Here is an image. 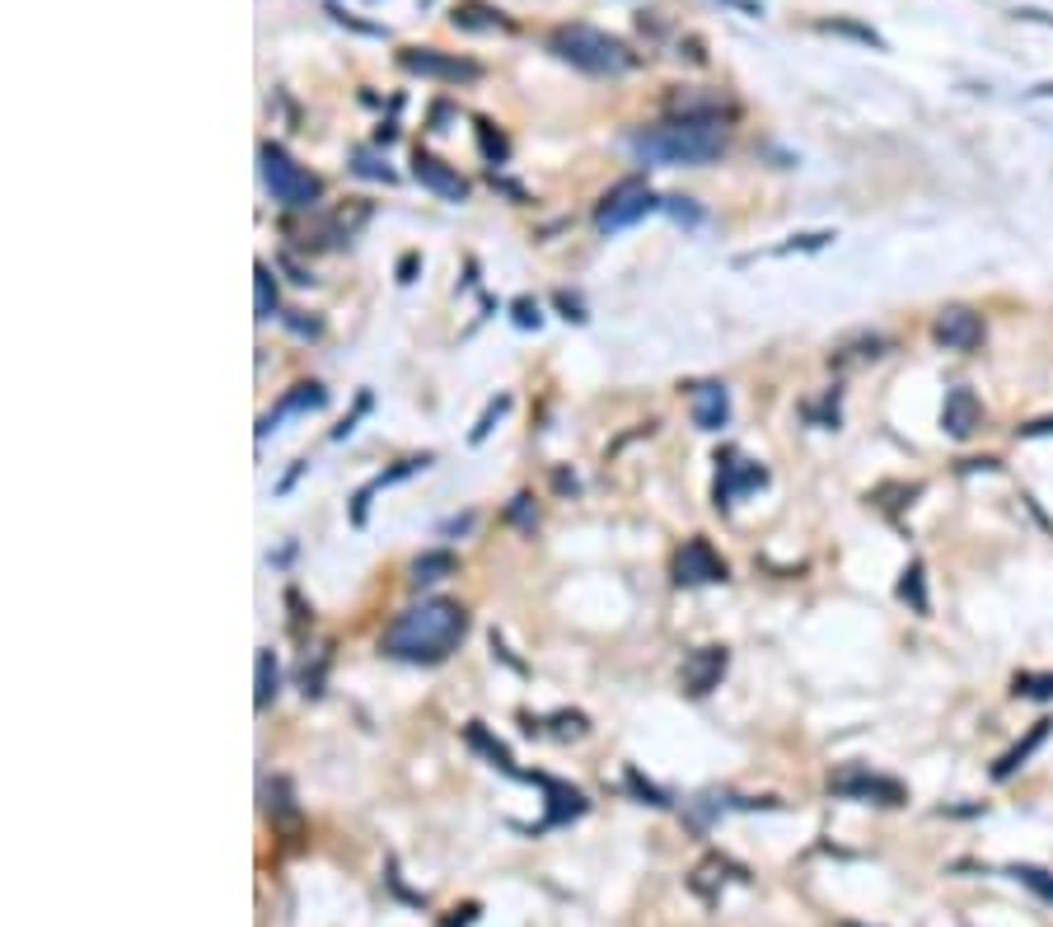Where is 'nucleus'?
I'll list each match as a JSON object with an SVG mask.
<instances>
[{
  "label": "nucleus",
  "mask_w": 1053,
  "mask_h": 927,
  "mask_svg": "<svg viewBox=\"0 0 1053 927\" xmlns=\"http://www.w3.org/2000/svg\"><path fill=\"white\" fill-rule=\"evenodd\" d=\"M464 628H468L464 604H454V600H422V604L403 609V614L389 623V633H385L380 646H385V656H393V661L441 665L450 651L460 646Z\"/></svg>",
  "instance_id": "f257e3e1"
},
{
  "label": "nucleus",
  "mask_w": 1053,
  "mask_h": 927,
  "mask_svg": "<svg viewBox=\"0 0 1053 927\" xmlns=\"http://www.w3.org/2000/svg\"><path fill=\"white\" fill-rule=\"evenodd\" d=\"M628 146L642 165H707L726 150V127L722 117H680L651 131H632Z\"/></svg>",
  "instance_id": "f03ea898"
},
{
  "label": "nucleus",
  "mask_w": 1053,
  "mask_h": 927,
  "mask_svg": "<svg viewBox=\"0 0 1053 927\" xmlns=\"http://www.w3.org/2000/svg\"><path fill=\"white\" fill-rule=\"evenodd\" d=\"M548 48L571 62L576 71H590V75H623L638 66V52H628V43L619 38H609L604 29H590V24H562L552 29Z\"/></svg>",
  "instance_id": "7ed1b4c3"
},
{
  "label": "nucleus",
  "mask_w": 1053,
  "mask_h": 927,
  "mask_svg": "<svg viewBox=\"0 0 1053 927\" xmlns=\"http://www.w3.org/2000/svg\"><path fill=\"white\" fill-rule=\"evenodd\" d=\"M257 169H263V183H267V192H272L282 207H291V211H305V207H314V202H319V197H324L319 173L301 169V165H295L282 146H272V141H263V146H257Z\"/></svg>",
  "instance_id": "20e7f679"
},
{
  "label": "nucleus",
  "mask_w": 1053,
  "mask_h": 927,
  "mask_svg": "<svg viewBox=\"0 0 1053 927\" xmlns=\"http://www.w3.org/2000/svg\"><path fill=\"white\" fill-rule=\"evenodd\" d=\"M655 207H661V197H655L642 179H623V183L600 202V211H594V225H600V234H619V230H628V225L646 221Z\"/></svg>",
  "instance_id": "39448f33"
},
{
  "label": "nucleus",
  "mask_w": 1053,
  "mask_h": 927,
  "mask_svg": "<svg viewBox=\"0 0 1053 927\" xmlns=\"http://www.w3.org/2000/svg\"><path fill=\"white\" fill-rule=\"evenodd\" d=\"M399 66L408 75H422V81H445V85H468V81H478V75H483L478 62L454 56V52H435V48H403Z\"/></svg>",
  "instance_id": "423d86ee"
},
{
  "label": "nucleus",
  "mask_w": 1053,
  "mask_h": 927,
  "mask_svg": "<svg viewBox=\"0 0 1053 927\" xmlns=\"http://www.w3.org/2000/svg\"><path fill=\"white\" fill-rule=\"evenodd\" d=\"M674 581L680 586H717L726 581V562L717 558V548L707 539H688L680 554H674Z\"/></svg>",
  "instance_id": "0eeeda50"
},
{
  "label": "nucleus",
  "mask_w": 1053,
  "mask_h": 927,
  "mask_svg": "<svg viewBox=\"0 0 1053 927\" xmlns=\"http://www.w3.org/2000/svg\"><path fill=\"white\" fill-rule=\"evenodd\" d=\"M931 338H937L946 351H973L983 347V314H973L965 305H946L931 324Z\"/></svg>",
  "instance_id": "6e6552de"
},
{
  "label": "nucleus",
  "mask_w": 1053,
  "mask_h": 927,
  "mask_svg": "<svg viewBox=\"0 0 1053 927\" xmlns=\"http://www.w3.org/2000/svg\"><path fill=\"white\" fill-rule=\"evenodd\" d=\"M726 665H730V651H726V646H698V651H693V656L684 661V675H680L684 694H688V698H707L712 688L722 684Z\"/></svg>",
  "instance_id": "1a4fd4ad"
},
{
  "label": "nucleus",
  "mask_w": 1053,
  "mask_h": 927,
  "mask_svg": "<svg viewBox=\"0 0 1053 927\" xmlns=\"http://www.w3.org/2000/svg\"><path fill=\"white\" fill-rule=\"evenodd\" d=\"M412 179L422 183L427 192L441 197V202H464V197H468L464 173L454 169V165H445V160H435V155H427V150L412 155Z\"/></svg>",
  "instance_id": "9d476101"
},
{
  "label": "nucleus",
  "mask_w": 1053,
  "mask_h": 927,
  "mask_svg": "<svg viewBox=\"0 0 1053 927\" xmlns=\"http://www.w3.org/2000/svg\"><path fill=\"white\" fill-rule=\"evenodd\" d=\"M829 787H833L839 797H852V801H881V805H899V801H904V787H899V782L876 778V773H866V768H847V773H839Z\"/></svg>",
  "instance_id": "9b49d317"
},
{
  "label": "nucleus",
  "mask_w": 1053,
  "mask_h": 927,
  "mask_svg": "<svg viewBox=\"0 0 1053 927\" xmlns=\"http://www.w3.org/2000/svg\"><path fill=\"white\" fill-rule=\"evenodd\" d=\"M983 426V403H979V393L973 389H950L946 393V403H941V431L946 436H956V441H969L973 431Z\"/></svg>",
  "instance_id": "f8f14e48"
},
{
  "label": "nucleus",
  "mask_w": 1053,
  "mask_h": 927,
  "mask_svg": "<svg viewBox=\"0 0 1053 927\" xmlns=\"http://www.w3.org/2000/svg\"><path fill=\"white\" fill-rule=\"evenodd\" d=\"M688 408H693V426L698 431H722L730 422V393L717 380H703L688 389Z\"/></svg>",
  "instance_id": "ddd939ff"
},
{
  "label": "nucleus",
  "mask_w": 1053,
  "mask_h": 927,
  "mask_svg": "<svg viewBox=\"0 0 1053 927\" xmlns=\"http://www.w3.org/2000/svg\"><path fill=\"white\" fill-rule=\"evenodd\" d=\"M328 403V389L324 385H314V380H305V385H295L291 393H286V399L282 403H276V412H267V418L263 422H257V441H263L267 436V431L276 426V422H282L286 418V412H309V408H324Z\"/></svg>",
  "instance_id": "4468645a"
},
{
  "label": "nucleus",
  "mask_w": 1053,
  "mask_h": 927,
  "mask_svg": "<svg viewBox=\"0 0 1053 927\" xmlns=\"http://www.w3.org/2000/svg\"><path fill=\"white\" fill-rule=\"evenodd\" d=\"M529 778L548 792V820H544V824H567V820H576V815H586V797L576 792V787L552 782V778H544V773H529Z\"/></svg>",
  "instance_id": "2eb2a0df"
},
{
  "label": "nucleus",
  "mask_w": 1053,
  "mask_h": 927,
  "mask_svg": "<svg viewBox=\"0 0 1053 927\" xmlns=\"http://www.w3.org/2000/svg\"><path fill=\"white\" fill-rule=\"evenodd\" d=\"M431 464V455H412V460H399V464H393L389 473H380V478H375V483H366L361 492H356V502H351V520L356 525H366V506H370V497H375V492H380V487H389V483H403V478H412V473L417 468H427Z\"/></svg>",
  "instance_id": "dca6fc26"
},
{
  "label": "nucleus",
  "mask_w": 1053,
  "mask_h": 927,
  "mask_svg": "<svg viewBox=\"0 0 1053 927\" xmlns=\"http://www.w3.org/2000/svg\"><path fill=\"white\" fill-rule=\"evenodd\" d=\"M726 876H745V872H735V866H730L726 857H703L698 866H693L688 885H693V895H698V899L717 904V899H722V885H726Z\"/></svg>",
  "instance_id": "f3484780"
},
{
  "label": "nucleus",
  "mask_w": 1053,
  "mask_h": 927,
  "mask_svg": "<svg viewBox=\"0 0 1053 927\" xmlns=\"http://www.w3.org/2000/svg\"><path fill=\"white\" fill-rule=\"evenodd\" d=\"M464 740H468L473 749H478V755H483V759H487L492 768H502V773H510V778H529V773H520V768H515L510 749H506L502 740H496V736L487 731L483 721H468V726H464Z\"/></svg>",
  "instance_id": "a211bd4d"
},
{
  "label": "nucleus",
  "mask_w": 1053,
  "mask_h": 927,
  "mask_svg": "<svg viewBox=\"0 0 1053 927\" xmlns=\"http://www.w3.org/2000/svg\"><path fill=\"white\" fill-rule=\"evenodd\" d=\"M1049 726H1053V721H1035V726H1030V736H1025L1017 749H1007V755L998 759V768H992V778H998V782H1007L1011 773H1017V768H1021V763H1025V759H1030V755H1035V749L1044 745Z\"/></svg>",
  "instance_id": "6ab92c4d"
},
{
  "label": "nucleus",
  "mask_w": 1053,
  "mask_h": 927,
  "mask_svg": "<svg viewBox=\"0 0 1053 927\" xmlns=\"http://www.w3.org/2000/svg\"><path fill=\"white\" fill-rule=\"evenodd\" d=\"M454 571H460V558L445 554V548H431V554H422V558L412 562V581H417V586H431V581L454 577Z\"/></svg>",
  "instance_id": "aec40b11"
},
{
  "label": "nucleus",
  "mask_w": 1053,
  "mask_h": 927,
  "mask_svg": "<svg viewBox=\"0 0 1053 927\" xmlns=\"http://www.w3.org/2000/svg\"><path fill=\"white\" fill-rule=\"evenodd\" d=\"M276 684H282V675H276V656H272V651L263 646V651H257V688H253L257 713H263V707L276 698Z\"/></svg>",
  "instance_id": "412c9836"
},
{
  "label": "nucleus",
  "mask_w": 1053,
  "mask_h": 927,
  "mask_svg": "<svg viewBox=\"0 0 1053 927\" xmlns=\"http://www.w3.org/2000/svg\"><path fill=\"white\" fill-rule=\"evenodd\" d=\"M370 221V202H351V207H337V215L328 221V234L333 240H351L356 230Z\"/></svg>",
  "instance_id": "4be33fe9"
},
{
  "label": "nucleus",
  "mask_w": 1053,
  "mask_h": 927,
  "mask_svg": "<svg viewBox=\"0 0 1053 927\" xmlns=\"http://www.w3.org/2000/svg\"><path fill=\"white\" fill-rule=\"evenodd\" d=\"M253 291H257V319H272V314H276V282H272L267 263L253 267Z\"/></svg>",
  "instance_id": "5701e85b"
},
{
  "label": "nucleus",
  "mask_w": 1053,
  "mask_h": 927,
  "mask_svg": "<svg viewBox=\"0 0 1053 927\" xmlns=\"http://www.w3.org/2000/svg\"><path fill=\"white\" fill-rule=\"evenodd\" d=\"M351 169L361 173V179H375V183H393V179H399V173L389 169V160H380L375 150H356V155H351Z\"/></svg>",
  "instance_id": "b1692460"
},
{
  "label": "nucleus",
  "mask_w": 1053,
  "mask_h": 927,
  "mask_svg": "<svg viewBox=\"0 0 1053 927\" xmlns=\"http://www.w3.org/2000/svg\"><path fill=\"white\" fill-rule=\"evenodd\" d=\"M899 596L913 604V614H927V590H923V562H913L899 581Z\"/></svg>",
  "instance_id": "393cba45"
},
{
  "label": "nucleus",
  "mask_w": 1053,
  "mask_h": 927,
  "mask_svg": "<svg viewBox=\"0 0 1053 927\" xmlns=\"http://www.w3.org/2000/svg\"><path fill=\"white\" fill-rule=\"evenodd\" d=\"M506 408H510V393H502V399H492V403H487V412H483V418H478V426H473V436H468V441H473V445H483V441L492 436L496 418H502Z\"/></svg>",
  "instance_id": "a878e982"
},
{
  "label": "nucleus",
  "mask_w": 1053,
  "mask_h": 927,
  "mask_svg": "<svg viewBox=\"0 0 1053 927\" xmlns=\"http://www.w3.org/2000/svg\"><path fill=\"white\" fill-rule=\"evenodd\" d=\"M478 141H483V155H487V160H492V165H502V160H506V155H510V146H506V136H502V131H496L492 123H478Z\"/></svg>",
  "instance_id": "bb28decb"
},
{
  "label": "nucleus",
  "mask_w": 1053,
  "mask_h": 927,
  "mask_svg": "<svg viewBox=\"0 0 1053 927\" xmlns=\"http://www.w3.org/2000/svg\"><path fill=\"white\" fill-rule=\"evenodd\" d=\"M506 520H510V525H520L525 535H534V497H529V492H520V497H510V506H506Z\"/></svg>",
  "instance_id": "cd10ccee"
},
{
  "label": "nucleus",
  "mask_w": 1053,
  "mask_h": 927,
  "mask_svg": "<svg viewBox=\"0 0 1053 927\" xmlns=\"http://www.w3.org/2000/svg\"><path fill=\"white\" fill-rule=\"evenodd\" d=\"M552 731H558L562 740H581L590 731V721L581 713H552Z\"/></svg>",
  "instance_id": "c85d7f7f"
},
{
  "label": "nucleus",
  "mask_w": 1053,
  "mask_h": 927,
  "mask_svg": "<svg viewBox=\"0 0 1053 927\" xmlns=\"http://www.w3.org/2000/svg\"><path fill=\"white\" fill-rule=\"evenodd\" d=\"M661 207H665V211H670L680 225H703V207H693L688 197H665Z\"/></svg>",
  "instance_id": "c756f323"
},
{
  "label": "nucleus",
  "mask_w": 1053,
  "mask_h": 927,
  "mask_svg": "<svg viewBox=\"0 0 1053 927\" xmlns=\"http://www.w3.org/2000/svg\"><path fill=\"white\" fill-rule=\"evenodd\" d=\"M510 319H515V328H539V324H544V309L525 295V301H515V305H510Z\"/></svg>",
  "instance_id": "7c9ffc66"
},
{
  "label": "nucleus",
  "mask_w": 1053,
  "mask_h": 927,
  "mask_svg": "<svg viewBox=\"0 0 1053 927\" xmlns=\"http://www.w3.org/2000/svg\"><path fill=\"white\" fill-rule=\"evenodd\" d=\"M628 787H632V792H638V797H642L646 805H670V801H665V792H661V787H651V782H646V778L638 773V768H628Z\"/></svg>",
  "instance_id": "2f4dec72"
},
{
  "label": "nucleus",
  "mask_w": 1053,
  "mask_h": 927,
  "mask_svg": "<svg viewBox=\"0 0 1053 927\" xmlns=\"http://www.w3.org/2000/svg\"><path fill=\"white\" fill-rule=\"evenodd\" d=\"M1017 694H1025V698H1049V694H1053V675H1017Z\"/></svg>",
  "instance_id": "473e14b6"
},
{
  "label": "nucleus",
  "mask_w": 1053,
  "mask_h": 927,
  "mask_svg": "<svg viewBox=\"0 0 1053 927\" xmlns=\"http://www.w3.org/2000/svg\"><path fill=\"white\" fill-rule=\"evenodd\" d=\"M552 305L562 309V319H571V324H586V309H581V301H576V295L558 291V295H552Z\"/></svg>",
  "instance_id": "72a5a7b5"
},
{
  "label": "nucleus",
  "mask_w": 1053,
  "mask_h": 927,
  "mask_svg": "<svg viewBox=\"0 0 1053 927\" xmlns=\"http://www.w3.org/2000/svg\"><path fill=\"white\" fill-rule=\"evenodd\" d=\"M282 319H286L291 333H301V338H319V333H324V324H319V319H305V314H282Z\"/></svg>",
  "instance_id": "f704fd0d"
},
{
  "label": "nucleus",
  "mask_w": 1053,
  "mask_h": 927,
  "mask_svg": "<svg viewBox=\"0 0 1053 927\" xmlns=\"http://www.w3.org/2000/svg\"><path fill=\"white\" fill-rule=\"evenodd\" d=\"M1011 876H1017V881H1025V885H1035V891H1040L1044 899H1053V881H1044V872H1035V866H1017V872H1011Z\"/></svg>",
  "instance_id": "c9c22d12"
},
{
  "label": "nucleus",
  "mask_w": 1053,
  "mask_h": 927,
  "mask_svg": "<svg viewBox=\"0 0 1053 927\" xmlns=\"http://www.w3.org/2000/svg\"><path fill=\"white\" fill-rule=\"evenodd\" d=\"M1021 436H1053V418H1044V422H1030V426H1021Z\"/></svg>",
  "instance_id": "e433bc0d"
},
{
  "label": "nucleus",
  "mask_w": 1053,
  "mask_h": 927,
  "mask_svg": "<svg viewBox=\"0 0 1053 927\" xmlns=\"http://www.w3.org/2000/svg\"><path fill=\"white\" fill-rule=\"evenodd\" d=\"M412 272H417V253H408V259L399 263V282H412Z\"/></svg>",
  "instance_id": "4c0bfd02"
},
{
  "label": "nucleus",
  "mask_w": 1053,
  "mask_h": 927,
  "mask_svg": "<svg viewBox=\"0 0 1053 927\" xmlns=\"http://www.w3.org/2000/svg\"><path fill=\"white\" fill-rule=\"evenodd\" d=\"M464 529H473V516H460V520H450V525H445V535H464Z\"/></svg>",
  "instance_id": "58836bf2"
},
{
  "label": "nucleus",
  "mask_w": 1053,
  "mask_h": 927,
  "mask_svg": "<svg viewBox=\"0 0 1053 927\" xmlns=\"http://www.w3.org/2000/svg\"><path fill=\"white\" fill-rule=\"evenodd\" d=\"M726 6H735L740 14H764V6H754V0H726Z\"/></svg>",
  "instance_id": "ea45409f"
}]
</instances>
